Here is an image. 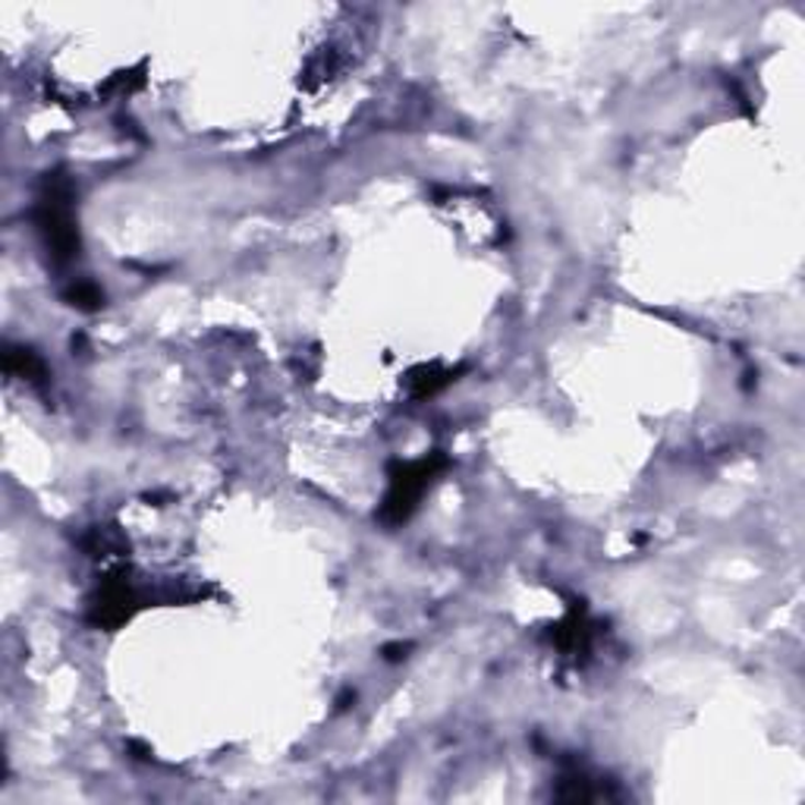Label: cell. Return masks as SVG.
Wrapping results in <instances>:
<instances>
[{
  "instance_id": "4",
  "label": "cell",
  "mask_w": 805,
  "mask_h": 805,
  "mask_svg": "<svg viewBox=\"0 0 805 805\" xmlns=\"http://www.w3.org/2000/svg\"><path fill=\"white\" fill-rule=\"evenodd\" d=\"M460 375V368H441V365H419V368H412L409 372V390H412V397L416 400H426V397H434V394H441L448 384H453Z\"/></svg>"
},
{
  "instance_id": "3",
  "label": "cell",
  "mask_w": 805,
  "mask_h": 805,
  "mask_svg": "<svg viewBox=\"0 0 805 805\" xmlns=\"http://www.w3.org/2000/svg\"><path fill=\"white\" fill-rule=\"evenodd\" d=\"M135 607H139L135 588L126 582L123 573H117V576H111V580L98 588V595L91 602V624H98V627H120V624H126L133 617Z\"/></svg>"
},
{
  "instance_id": "2",
  "label": "cell",
  "mask_w": 805,
  "mask_h": 805,
  "mask_svg": "<svg viewBox=\"0 0 805 805\" xmlns=\"http://www.w3.org/2000/svg\"><path fill=\"white\" fill-rule=\"evenodd\" d=\"M448 466V456L444 453H428L422 460H412V463H400L390 470V488L387 497L381 504V522L387 526H400L409 516L416 514L419 500L426 497V492L434 485V478L441 475V470Z\"/></svg>"
},
{
  "instance_id": "6",
  "label": "cell",
  "mask_w": 805,
  "mask_h": 805,
  "mask_svg": "<svg viewBox=\"0 0 805 805\" xmlns=\"http://www.w3.org/2000/svg\"><path fill=\"white\" fill-rule=\"evenodd\" d=\"M67 302L76 306V309H82V312H95V309L104 306V293L98 290L91 280H76L67 290Z\"/></svg>"
},
{
  "instance_id": "5",
  "label": "cell",
  "mask_w": 805,
  "mask_h": 805,
  "mask_svg": "<svg viewBox=\"0 0 805 805\" xmlns=\"http://www.w3.org/2000/svg\"><path fill=\"white\" fill-rule=\"evenodd\" d=\"M3 365H7V372H10V375L32 381V384H42L47 375L45 362L35 356L32 350H25V346H7V353H3Z\"/></svg>"
},
{
  "instance_id": "1",
  "label": "cell",
  "mask_w": 805,
  "mask_h": 805,
  "mask_svg": "<svg viewBox=\"0 0 805 805\" xmlns=\"http://www.w3.org/2000/svg\"><path fill=\"white\" fill-rule=\"evenodd\" d=\"M35 227L45 240L47 255L57 265H67L79 255V230L73 218V186L64 177H45L42 196L35 205Z\"/></svg>"
}]
</instances>
